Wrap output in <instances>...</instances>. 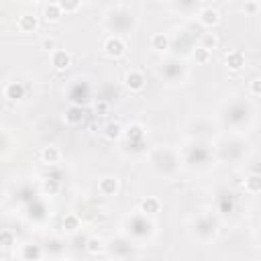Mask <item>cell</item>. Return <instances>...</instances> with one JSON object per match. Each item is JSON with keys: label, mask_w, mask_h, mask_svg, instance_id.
Here are the masks:
<instances>
[{"label": "cell", "mask_w": 261, "mask_h": 261, "mask_svg": "<svg viewBox=\"0 0 261 261\" xmlns=\"http://www.w3.org/2000/svg\"><path fill=\"white\" fill-rule=\"evenodd\" d=\"M43 192L45 194H49V196H53V194H57L59 192V181H55V179H43Z\"/></svg>", "instance_id": "24"}, {"label": "cell", "mask_w": 261, "mask_h": 261, "mask_svg": "<svg viewBox=\"0 0 261 261\" xmlns=\"http://www.w3.org/2000/svg\"><path fill=\"white\" fill-rule=\"evenodd\" d=\"M200 45L206 47L208 51H212V49L218 47V37H216L214 33H204V35L200 37Z\"/></svg>", "instance_id": "21"}, {"label": "cell", "mask_w": 261, "mask_h": 261, "mask_svg": "<svg viewBox=\"0 0 261 261\" xmlns=\"http://www.w3.org/2000/svg\"><path fill=\"white\" fill-rule=\"evenodd\" d=\"M143 135H145V133H143V126L137 124V122L124 128V137H126L128 141H139V139H143Z\"/></svg>", "instance_id": "20"}, {"label": "cell", "mask_w": 261, "mask_h": 261, "mask_svg": "<svg viewBox=\"0 0 261 261\" xmlns=\"http://www.w3.org/2000/svg\"><path fill=\"white\" fill-rule=\"evenodd\" d=\"M159 210H161V202L155 196H147L141 202V212H145V214H157Z\"/></svg>", "instance_id": "14"}, {"label": "cell", "mask_w": 261, "mask_h": 261, "mask_svg": "<svg viewBox=\"0 0 261 261\" xmlns=\"http://www.w3.org/2000/svg\"><path fill=\"white\" fill-rule=\"evenodd\" d=\"M149 45L153 51H165L169 49V37L165 33H153L149 39Z\"/></svg>", "instance_id": "12"}, {"label": "cell", "mask_w": 261, "mask_h": 261, "mask_svg": "<svg viewBox=\"0 0 261 261\" xmlns=\"http://www.w3.org/2000/svg\"><path fill=\"white\" fill-rule=\"evenodd\" d=\"M102 49H104V53H106L108 57L118 59V57H122V55H124V51H126V43H124L118 35H110V37H106V39H104Z\"/></svg>", "instance_id": "1"}, {"label": "cell", "mask_w": 261, "mask_h": 261, "mask_svg": "<svg viewBox=\"0 0 261 261\" xmlns=\"http://www.w3.org/2000/svg\"><path fill=\"white\" fill-rule=\"evenodd\" d=\"M39 157H41L43 163L55 165V163H59V159H61V151H59L55 145H47V147H43V149L39 151Z\"/></svg>", "instance_id": "8"}, {"label": "cell", "mask_w": 261, "mask_h": 261, "mask_svg": "<svg viewBox=\"0 0 261 261\" xmlns=\"http://www.w3.org/2000/svg\"><path fill=\"white\" fill-rule=\"evenodd\" d=\"M16 27L20 33H33L39 27V16L37 14H22V16H18Z\"/></svg>", "instance_id": "7"}, {"label": "cell", "mask_w": 261, "mask_h": 261, "mask_svg": "<svg viewBox=\"0 0 261 261\" xmlns=\"http://www.w3.org/2000/svg\"><path fill=\"white\" fill-rule=\"evenodd\" d=\"M84 108L82 106H71V108H67L65 110V122L67 124H71V126H75V124H82V120H84Z\"/></svg>", "instance_id": "13"}, {"label": "cell", "mask_w": 261, "mask_h": 261, "mask_svg": "<svg viewBox=\"0 0 261 261\" xmlns=\"http://www.w3.org/2000/svg\"><path fill=\"white\" fill-rule=\"evenodd\" d=\"M249 92L253 96H261V77H255L249 82Z\"/></svg>", "instance_id": "26"}, {"label": "cell", "mask_w": 261, "mask_h": 261, "mask_svg": "<svg viewBox=\"0 0 261 261\" xmlns=\"http://www.w3.org/2000/svg\"><path fill=\"white\" fill-rule=\"evenodd\" d=\"M59 6H61V10H63L65 14H69V12H77V10L82 8L80 2H71V0H59Z\"/></svg>", "instance_id": "23"}, {"label": "cell", "mask_w": 261, "mask_h": 261, "mask_svg": "<svg viewBox=\"0 0 261 261\" xmlns=\"http://www.w3.org/2000/svg\"><path fill=\"white\" fill-rule=\"evenodd\" d=\"M51 65H53L57 71H65V69H69V65H71V55H69L67 51H63V49H57V51L51 55Z\"/></svg>", "instance_id": "6"}, {"label": "cell", "mask_w": 261, "mask_h": 261, "mask_svg": "<svg viewBox=\"0 0 261 261\" xmlns=\"http://www.w3.org/2000/svg\"><path fill=\"white\" fill-rule=\"evenodd\" d=\"M61 16H63V10H61L59 2H47V4L43 6V18H45V20L57 22Z\"/></svg>", "instance_id": "10"}, {"label": "cell", "mask_w": 261, "mask_h": 261, "mask_svg": "<svg viewBox=\"0 0 261 261\" xmlns=\"http://www.w3.org/2000/svg\"><path fill=\"white\" fill-rule=\"evenodd\" d=\"M243 10H245V12H257V10H259V4H257V2H247V4L243 6Z\"/></svg>", "instance_id": "27"}, {"label": "cell", "mask_w": 261, "mask_h": 261, "mask_svg": "<svg viewBox=\"0 0 261 261\" xmlns=\"http://www.w3.org/2000/svg\"><path fill=\"white\" fill-rule=\"evenodd\" d=\"M96 112L106 114V112H108V104H106V102H98V104H96Z\"/></svg>", "instance_id": "28"}, {"label": "cell", "mask_w": 261, "mask_h": 261, "mask_svg": "<svg viewBox=\"0 0 261 261\" xmlns=\"http://www.w3.org/2000/svg\"><path fill=\"white\" fill-rule=\"evenodd\" d=\"M245 190H247V192H251V194L261 192V175L251 173V175L245 179Z\"/></svg>", "instance_id": "18"}, {"label": "cell", "mask_w": 261, "mask_h": 261, "mask_svg": "<svg viewBox=\"0 0 261 261\" xmlns=\"http://www.w3.org/2000/svg\"><path fill=\"white\" fill-rule=\"evenodd\" d=\"M210 57H212V51H208L206 47H202V45L194 47V59H196V63L206 65V63L210 61Z\"/></svg>", "instance_id": "17"}, {"label": "cell", "mask_w": 261, "mask_h": 261, "mask_svg": "<svg viewBox=\"0 0 261 261\" xmlns=\"http://www.w3.org/2000/svg\"><path fill=\"white\" fill-rule=\"evenodd\" d=\"M43 249L39 245H22L20 249V259L22 261H41Z\"/></svg>", "instance_id": "11"}, {"label": "cell", "mask_w": 261, "mask_h": 261, "mask_svg": "<svg viewBox=\"0 0 261 261\" xmlns=\"http://www.w3.org/2000/svg\"><path fill=\"white\" fill-rule=\"evenodd\" d=\"M122 135H124V128H122L120 122H108L106 128H104V137H106L108 141H116V139H120Z\"/></svg>", "instance_id": "15"}, {"label": "cell", "mask_w": 261, "mask_h": 261, "mask_svg": "<svg viewBox=\"0 0 261 261\" xmlns=\"http://www.w3.org/2000/svg\"><path fill=\"white\" fill-rule=\"evenodd\" d=\"M61 226H63V230L65 232H75L77 228H80V218L75 216V214H67L65 218H63V222H61Z\"/></svg>", "instance_id": "19"}, {"label": "cell", "mask_w": 261, "mask_h": 261, "mask_svg": "<svg viewBox=\"0 0 261 261\" xmlns=\"http://www.w3.org/2000/svg\"><path fill=\"white\" fill-rule=\"evenodd\" d=\"M59 261H73V259H59Z\"/></svg>", "instance_id": "30"}, {"label": "cell", "mask_w": 261, "mask_h": 261, "mask_svg": "<svg viewBox=\"0 0 261 261\" xmlns=\"http://www.w3.org/2000/svg\"><path fill=\"white\" fill-rule=\"evenodd\" d=\"M108 261H124L122 257H112V259H108Z\"/></svg>", "instance_id": "29"}, {"label": "cell", "mask_w": 261, "mask_h": 261, "mask_svg": "<svg viewBox=\"0 0 261 261\" xmlns=\"http://www.w3.org/2000/svg\"><path fill=\"white\" fill-rule=\"evenodd\" d=\"M118 188H120V181H118V177H114V175H106V177H102V179L98 181V192H100L102 196H114V194L118 192Z\"/></svg>", "instance_id": "5"}, {"label": "cell", "mask_w": 261, "mask_h": 261, "mask_svg": "<svg viewBox=\"0 0 261 261\" xmlns=\"http://www.w3.org/2000/svg\"><path fill=\"white\" fill-rule=\"evenodd\" d=\"M0 239H2V247L4 249H8V247H12V243H14V237H12V232L6 228V230H2V234H0Z\"/></svg>", "instance_id": "25"}, {"label": "cell", "mask_w": 261, "mask_h": 261, "mask_svg": "<svg viewBox=\"0 0 261 261\" xmlns=\"http://www.w3.org/2000/svg\"><path fill=\"white\" fill-rule=\"evenodd\" d=\"M27 94V88L22 82H8L4 86V98L10 100V102H16V100H22Z\"/></svg>", "instance_id": "4"}, {"label": "cell", "mask_w": 261, "mask_h": 261, "mask_svg": "<svg viewBox=\"0 0 261 261\" xmlns=\"http://www.w3.org/2000/svg\"><path fill=\"white\" fill-rule=\"evenodd\" d=\"M198 20H200L204 27L212 29V27H216V24L220 22V12H218L216 8H212V6H204V8L198 12Z\"/></svg>", "instance_id": "3"}, {"label": "cell", "mask_w": 261, "mask_h": 261, "mask_svg": "<svg viewBox=\"0 0 261 261\" xmlns=\"http://www.w3.org/2000/svg\"><path fill=\"white\" fill-rule=\"evenodd\" d=\"M224 63H226V67L230 71H241L243 65H245V55L241 51H228L224 55Z\"/></svg>", "instance_id": "9"}, {"label": "cell", "mask_w": 261, "mask_h": 261, "mask_svg": "<svg viewBox=\"0 0 261 261\" xmlns=\"http://www.w3.org/2000/svg\"><path fill=\"white\" fill-rule=\"evenodd\" d=\"M41 49L53 55V53L57 51V41H55L53 37H43V39H41Z\"/></svg>", "instance_id": "22"}, {"label": "cell", "mask_w": 261, "mask_h": 261, "mask_svg": "<svg viewBox=\"0 0 261 261\" xmlns=\"http://www.w3.org/2000/svg\"><path fill=\"white\" fill-rule=\"evenodd\" d=\"M145 82L147 80H145L143 71H139V69H128L124 73V88L130 92H141L145 88Z\"/></svg>", "instance_id": "2"}, {"label": "cell", "mask_w": 261, "mask_h": 261, "mask_svg": "<svg viewBox=\"0 0 261 261\" xmlns=\"http://www.w3.org/2000/svg\"><path fill=\"white\" fill-rule=\"evenodd\" d=\"M86 251L90 253V255H100L102 251H104V239H100V237H90L88 241H86Z\"/></svg>", "instance_id": "16"}]
</instances>
